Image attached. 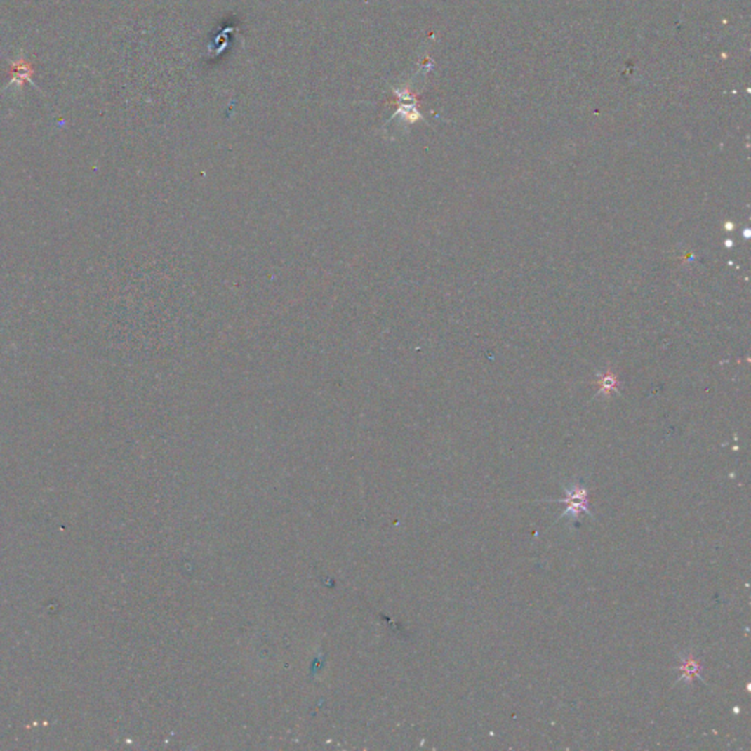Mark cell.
<instances>
[{
	"label": "cell",
	"mask_w": 751,
	"mask_h": 751,
	"mask_svg": "<svg viewBox=\"0 0 751 751\" xmlns=\"http://www.w3.org/2000/svg\"><path fill=\"white\" fill-rule=\"evenodd\" d=\"M565 493H566L565 499H559V500L554 499V502H561V503L568 505V508L562 512L559 519L568 517L571 521L576 522L583 512L593 517V514L589 510V502H587V491L583 486H580L578 483L565 486Z\"/></svg>",
	"instance_id": "obj_1"
},
{
	"label": "cell",
	"mask_w": 751,
	"mask_h": 751,
	"mask_svg": "<svg viewBox=\"0 0 751 751\" xmlns=\"http://www.w3.org/2000/svg\"><path fill=\"white\" fill-rule=\"evenodd\" d=\"M681 660H682V665L679 666L681 677H679L678 681L687 682V684H691L694 678H698L700 681H703V678L700 677V665L691 655H689V656L681 655Z\"/></svg>",
	"instance_id": "obj_2"
}]
</instances>
